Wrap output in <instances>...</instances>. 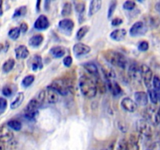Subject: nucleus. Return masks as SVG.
<instances>
[{
	"label": "nucleus",
	"mask_w": 160,
	"mask_h": 150,
	"mask_svg": "<svg viewBox=\"0 0 160 150\" xmlns=\"http://www.w3.org/2000/svg\"><path fill=\"white\" fill-rule=\"evenodd\" d=\"M19 28H20V32H22L23 34H25V33H26L28 30V23H27L26 22H22V23H20V26Z\"/></svg>",
	"instance_id": "nucleus-48"
},
{
	"label": "nucleus",
	"mask_w": 160,
	"mask_h": 150,
	"mask_svg": "<svg viewBox=\"0 0 160 150\" xmlns=\"http://www.w3.org/2000/svg\"><path fill=\"white\" fill-rule=\"evenodd\" d=\"M79 88L81 94L86 98H94L98 92L95 81L86 75H83L80 78Z\"/></svg>",
	"instance_id": "nucleus-1"
},
{
	"label": "nucleus",
	"mask_w": 160,
	"mask_h": 150,
	"mask_svg": "<svg viewBox=\"0 0 160 150\" xmlns=\"http://www.w3.org/2000/svg\"><path fill=\"white\" fill-rule=\"evenodd\" d=\"M6 124L12 131H20L22 128L21 122L18 120H10L7 122Z\"/></svg>",
	"instance_id": "nucleus-30"
},
{
	"label": "nucleus",
	"mask_w": 160,
	"mask_h": 150,
	"mask_svg": "<svg viewBox=\"0 0 160 150\" xmlns=\"http://www.w3.org/2000/svg\"><path fill=\"white\" fill-rule=\"evenodd\" d=\"M102 2L101 0H93V1L91 2L88 9L89 17L95 15L96 12H98L100 10L102 7Z\"/></svg>",
	"instance_id": "nucleus-21"
},
{
	"label": "nucleus",
	"mask_w": 160,
	"mask_h": 150,
	"mask_svg": "<svg viewBox=\"0 0 160 150\" xmlns=\"http://www.w3.org/2000/svg\"><path fill=\"white\" fill-rule=\"evenodd\" d=\"M50 53L55 58H62L66 54V48L62 46H54L50 49Z\"/></svg>",
	"instance_id": "nucleus-28"
},
{
	"label": "nucleus",
	"mask_w": 160,
	"mask_h": 150,
	"mask_svg": "<svg viewBox=\"0 0 160 150\" xmlns=\"http://www.w3.org/2000/svg\"><path fill=\"white\" fill-rule=\"evenodd\" d=\"M95 82L97 88V91H98L102 94L106 92V84H105V83L100 78H97Z\"/></svg>",
	"instance_id": "nucleus-39"
},
{
	"label": "nucleus",
	"mask_w": 160,
	"mask_h": 150,
	"mask_svg": "<svg viewBox=\"0 0 160 150\" xmlns=\"http://www.w3.org/2000/svg\"><path fill=\"white\" fill-rule=\"evenodd\" d=\"M20 33L21 32H20V28L16 27V28H12L9 30V32H8V36H9L12 40L15 41L19 38V37H20Z\"/></svg>",
	"instance_id": "nucleus-33"
},
{
	"label": "nucleus",
	"mask_w": 160,
	"mask_h": 150,
	"mask_svg": "<svg viewBox=\"0 0 160 150\" xmlns=\"http://www.w3.org/2000/svg\"><path fill=\"white\" fill-rule=\"evenodd\" d=\"M34 79H35V78H34V75H28V76L25 77L23 79V81H22V85L24 88H28L29 86H31V84H33V82L34 81Z\"/></svg>",
	"instance_id": "nucleus-35"
},
{
	"label": "nucleus",
	"mask_w": 160,
	"mask_h": 150,
	"mask_svg": "<svg viewBox=\"0 0 160 150\" xmlns=\"http://www.w3.org/2000/svg\"><path fill=\"white\" fill-rule=\"evenodd\" d=\"M62 63L66 67H70L73 63V58L70 56H67L62 59Z\"/></svg>",
	"instance_id": "nucleus-45"
},
{
	"label": "nucleus",
	"mask_w": 160,
	"mask_h": 150,
	"mask_svg": "<svg viewBox=\"0 0 160 150\" xmlns=\"http://www.w3.org/2000/svg\"><path fill=\"white\" fill-rule=\"evenodd\" d=\"M41 3H42V2L41 1H38L37 3H36V8H37L38 12H39V11H40V4Z\"/></svg>",
	"instance_id": "nucleus-51"
},
{
	"label": "nucleus",
	"mask_w": 160,
	"mask_h": 150,
	"mask_svg": "<svg viewBox=\"0 0 160 150\" xmlns=\"http://www.w3.org/2000/svg\"><path fill=\"white\" fill-rule=\"evenodd\" d=\"M143 23L148 28H149L154 29V28H157L158 27H159L160 19L156 16L148 15L144 18Z\"/></svg>",
	"instance_id": "nucleus-15"
},
{
	"label": "nucleus",
	"mask_w": 160,
	"mask_h": 150,
	"mask_svg": "<svg viewBox=\"0 0 160 150\" xmlns=\"http://www.w3.org/2000/svg\"><path fill=\"white\" fill-rule=\"evenodd\" d=\"M103 57L108 62L115 67H119L120 69L126 68L128 61H127L124 55L120 53V52L112 49H108L103 52Z\"/></svg>",
	"instance_id": "nucleus-2"
},
{
	"label": "nucleus",
	"mask_w": 160,
	"mask_h": 150,
	"mask_svg": "<svg viewBox=\"0 0 160 150\" xmlns=\"http://www.w3.org/2000/svg\"><path fill=\"white\" fill-rule=\"evenodd\" d=\"M102 70L106 81H112V79L116 78L115 71L112 68H110L109 66H102Z\"/></svg>",
	"instance_id": "nucleus-27"
},
{
	"label": "nucleus",
	"mask_w": 160,
	"mask_h": 150,
	"mask_svg": "<svg viewBox=\"0 0 160 150\" xmlns=\"http://www.w3.org/2000/svg\"><path fill=\"white\" fill-rule=\"evenodd\" d=\"M145 120L149 122L152 124L155 125V126H157L160 123V120L159 118V116H158L157 110H156V108L154 106H149L145 110Z\"/></svg>",
	"instance_id": "nucleus-9"
},
{
	"label": "nucleus",
	"mask_w": 160,
	"mask_h": 150,
	"mask_svg": "<svg viewBox=\"0 0 160 150\" xmlns=\"http://www.w3.org/2000/svg\"><path fill=\"white\" fill-rule=\"evenodd\" d=\"M138 48L141 52H146L149 48V44L147 41H142V42H139L138 45Z\"/></svg>",
	"instance_id": "nucleus-42"
},
{
	"label": "nucleus",
	"mask_w": 160,
	"mask_h": 150,
	"mask_svg": "<svg viewBox=\"0 0 160 150\" xmlns=\"http://www.w3.org/2000/svg\"><path fill=\"white\" fill-rule=\"evenodd\" d=\"M24 100V94L23 92H19L17 94L16 97L14 98V99L12 100V102L10 104V108L12 109H17L20 105L22 104L23 101Z\"/></svg>",
	"instance_id": "nucleus-25"
},
{
	"label": "nucleus",
	"mask_w": 160,
	"mask_h": 150,
	"mask_svg": "<svg viewBox=\"0 0 160 150\" xmlns=\"http://www.w3.org/2000/svg\"><path fill=\"white\" fill-rule=\"evenodd\" d=\"M89 31V27L88 26H83L77 31L76 34V38L78 40H81L82 39L84 36L87 34V33Z\"/></svg>",
	"instance_id": "nucleus-34"
},
{
	"label": "nucleus",
	"mask_w": 160,
	"mask_h": 150,
	"mask_svg": "<svg viewBox=\"0 0 160 150\" xmlns=\"http://www.w3.org/2000/svg\"><path fill=\"white\" fill-rule=\"evenodd\" d=\"M129 76L134 80H138L139 78H142L140 67H138L135 63L131 64L129 67Z\"/></svg>",
	"instance_id": "nucleus-22"
},
{
	"label": "nucleus",
	"mask_w": 160,
	"mask_h": 150,
	"mask_svg": "<svg viewBox=\"0 0 160 150\" xmlns=\"http://www.w3.org/2000/svg\"><path fill=\"white\" fill-rule=\"evenodd\" d=\"M42 106L38 98H32L29 102L27 104L24 109V116L28 120H32L35 118L36 115L38 112V109Z\"/></svg>",
	"instance_id": "nucleus-6"
},
{
	"label": "nucleus",
	"mask_w": 160,
	"mask_h": 150,
	"mask_svg": "<svg viewBox=\"0 0 160 150\" xmlns=\"http://www.w3.org/2000/svg\"><path fill=\"white\" fill-rule=\"evenodd\" d=\"M136 7V2L134 1H131V0H128L126 1L123 5V8L126 10H132L134 8Z\"/></svg>",
	"instance_id": "nucleus-41"
},
{
	"label": "nucleus",
	"mask_w": 160,
	"mask_h": 150,
	"mask_svg": "<svg viewBox=\"0 0 160 150\" xmlns=\"http://www.w3.org/2000/svg\"><path fill=\"white\" fill-rule=\"evenodd\" d=\"M136 128H137L138 132L142 137L149 138L152 136L153 131L151 123L147 121L145 119H141V120H138L137 123H136Z\"/></svg>",
	"instance_id": "nucleus-5"
},
{
	"label": "nucleus",
	"mask_w": 160,
	"mask_h": 150,
	"mask_svg": "<svg viewBox=\"0 0 160 150\" xmlns=\"http://www.w3.org/2000/svg\"><path fill=\"white\" fill-rule=\"evenodd\" d=\"M7 100L5 98H2V97H0V115L3 113L5 110L6 109V107H7Z\"/></svg>",
	"instance_id": "nucleus-44"
},
{
	"label": "nucleus",
	"mask_w": 160,
	"mask_h": 150,
	"mask_svg": "<svg viewBox=\"0 0 160 150\" xmlns=\"http://www.w3.org/2000/svg\"><path fill=\"white\" fill-rule=\"evenodd\" d=\"M123 23V20H122L120 17H117V18L112 19V21H111V24L113 27H118L120 25H121Z\"/></svg>",
	"instance_id": "nucleus-47"
},
{
	"label": "nucleus",
	"mask_w": 160,
	"mask_h": 150,
	"mask_svg": "<svg viewBox=\"0 0 160 150\" xmlns=\"http://www.w3.org/2000/svg\"><path fill=\"white\" fill-rule=\"evenodd\" d=\"M59 28L66 34H70L74 28V22L70 19H62L58 23Z\"/></svg>",
	"instance_id": "nucleus-11"
},
{
	"label": "nucleus",
	"mask_w": 160,
	"mask_h": 150,
	"mask_svg": "<svg viewBox=\"0 0 160 150\" xmlns=\"http://www.w3.org/2000/svg\"><path fill=\"white\" fill-rule=\"evenodd\" d=\"M152 85L154 88V90L156 92H159L160 91V78L158 76H154L152 79Z\"/></svg>",
	"instance_id": "nucleus-43"
},
{
	"label": "nucleus",
	"mask_w": 160,
	"mask_h": 150,
	"mask_svg": "<svg viewBox=\"0 0 160 150\" xmlns=\"http://www.w3.org/2000/svg\"><path fill=\"white\" fill-rule=\"evenodd\" d=\"M13 92V88L12 87L11 84H6V85H5L4 87L2 88V95L6 97L12 96Z\"/></svg>",
	"instance_id": "nucleus-36"
},
{
	"label": "nucleus",
	"mask_w": 160,
	"mask_h": 150,
	"mask_svg": "<svg viewBox=\"0 0 160 150\" xmlns=\"http://www.w3.org/2000/svg\"><path fill=\"white\" fill-rule=\"evenodd\" d=\"M49 20H48V17L45 15L39 16L37 19H36L35 22L34 23V27L36 30L38 31H45V30L48 29L49 28Z\"/></svg>",
	"instance_id": "nucleus-12"
},
{
	"label": "nucleus",
	"mask_w": 160,
	"mask_h": 150,
	"mask_svg": "<svg viewBox=\"0 0 160 150\" xmlns=\"http://www.w3.org/2000/svg\"><path fill=\"white\" fill-rule=\"evenodd\" d=\"M13 137V132L7 124H2L0 126V142L4 144L8 143L12 140Z\"/></svg>",
	"instance_id": "nucleus-10"
},
{
	"label": "nucleus",
	"mask_w": 160,
	"mask_h": 150,
	"mask_svg": "<svg viewBox=\"0 0 160 150\" xmlns=\"http://www.w3.org/2000/svg\"><path fill=\"white\" fill-rule=\"evenodd\" d=\"M157 95H158V101L160 102V91L157 92Z\"/></svg>",
	"instance_id": "nucleus-55"
},
{
	"label": "nucleus",
	"mask_w": 160,
	"mask_h": 150,
	"mask_svg": "<svg viewBox=\"0 0 160 150\" xmlns=\"http://www.w3.org/2000/svg\"><path fill=\"white\" fill-rule=\"evenodd\" d=\"M30 52L28 47L23 45H18L15 48V56L17 59H24L29 56Z\"/></svg>",
	"instance_id": "nucleus-17"
},
{
	"label": "nucleus",
	"mask_w": 160,
	"mask_h": 150,
	"mask_svg": "<svg viewBox=\"0 0 160 150\" xmlns=\"http://www.w3.org/2000/svg\"><path fill=\"white\" fill-rule=\"evenodd\" d=\"M27 12H28V8L26 6H21L20 7L17 8L15 9L13 12V15H12V19L19 18V17H22L23 16L26 15Z\"/></svg>",
	"instance_id": "nucleus-31"
},
{
	"label": "nucleus",
	"mask_w": 160,
	"mask_h": 150,
	"mask_svg": "<svg viewBox=\"0 0 160 150\" xmlns=\"http://www.w3.org/2000/svg\"><path fill=\"white\" fill-rule=\"evenodd\" d=\"M102 150H111V148H110V147H107V148H102Z\"/></svg>",
	"instance_id": "nucleus-57"
},
{
	"label": "nucleus",
	"mask_w": 160,
	"mask_h": 150,
	"mask_svg": "<svg viewBox=\"0 0 160 150\" xmlns=\"http://www.w3.org/2000/svg\"><path fill=\"white\" fill-rule=\"evenodd\" d=\"M43 67L42 63V59L40 56L36 55L34 56L32 60H31V69L33 71H37L38 70H41Z\"/></svg>",
	"instance_id": "nucleus-24"
},
{
	"label": "nucleus",
	"mask_w": 160,
	"mask_h": 150,
	"mask_svg": "<svg viewBox=\"0 0 160 150\" xmlns=\"http://www.w3.org/2000/svg\"><path fill=\"white\" fill-rule=\"evenodd\" d=\"M107 84L109 90L111 91V92H112L114 96H117V95H120L122 93L121 87L117 82L114 81H107Z\"/></svg>",
	"instance_id": "nucleus-23"
},
{
	"label": "nucleus",
	"mask_w": 160,
	"mask_h": 150,
	"mask_svg": "<svg viewBox=\"0 0 160 150\" xmlns=\"http://www.w3.org/2000/svg\"><path fill=\"white\" fill-rule=\"evenodd\" d=\"M148 96L149 98L150 101H151L152 103L153 104H157L158 102V95H157V92L154 89H148Z\"/></svg>",
	"instance_id": "nucleus-37"
},
{
	"label": "nucleus",
	"mask_w": 160,
	"mask_h": 150,
	"mask_svg": "<svg viewBox=\"0 0 160 150\" xmlns=\"http://www.w3.org/2000/svg\"><path fill=\"white\" fill-rule=\"evenodd\" d=\"M155 7H156V10H157L158 12H160V2H159L156 3V6H155Z\"/></svg>",
	"instance_id": "nucleus-52"
},
{
	"label": "nucleus",
	"mask_w": 160,
	"mask_h": 150,
	"mask_svg": "<svg viewBox=\"0 0 160 150\" xmlns=\"http://www.w3.org/2000/svg\"><path fill=\"white\" fill-rule=\"evenodd\" d=\"M148 31V28L145 26L143 21H137L130 28V35L132 37L142 36L146 34Z\"/></svg>",
	"instance_id": "nucleus-8"
},
{
	"label": "nucleus",
	"mask_w": 160,
	"mask_h": 150,
	"mask_svg": "<svg viewBox=\"0 0 160 150\" xmlns=\"http://www.w3.org/2000/svg\"><path fill=\"white\" fill-rule=\"evenodd\" d=\"M0 150H6V147H5V144L0 142Z\"/></svg>",
	"instance_id": "nucleus-53"
},
{
	"label": "nucleus",
	"mask_w": 160,
	"mask_h": 150,
	"mask_svg": "<svg viewBox=\"0 0 160 150\" xmlns=\"http://www.w3.org/2000/svg\"><path fill=\"white\" fill-rule=\"evenodd\" d=\"M2 50H4V45L2 43H0V52H1Z\"/></svg>",
	"instance_id": "nucleus-54"
},
{
	"label": "nucleus",
	"mask_w": 160,
	"mask_h": 150,
	"mask_svg": "<svg viewBox=\"0 0 160 150\" xmlns=\"http://www.w3.org/2000/svg\"><path fill=\"white\" fill-rule=\"evenodd\" d=\"M119 143H120V150H128V148H127L126 140H121L120 142H119Z\"/></svg>",
	"instance_id": "nucleus-49"
},
{
	"label": "nucleus",
	"mask_w": 160,
	"mask_h": 150,
	"mask_svg": "<svg viewBox=\"0 0 160 150\" xmlns=\"http://www.w3.org/2000/svg\"><path fill=\"white\" fill-rule=\"evenodd\" d=\"M91 52V47L84 43H77L73 47V52L75 56H82L88 54Z\"/></svg>",
	"instance_id": "nucleus-14"
},
{
	"label": "nucleus",
	"mask_w": 160,
	"mask_h": 150,
	"mask_svg": "<svg viewBox=\"0 0 160 150\" xmlns=\"http://www.w3.org/2000/svg\"><path fill=\"white\" fill-rule=\"evenodd\" d=\"M117 6V1H112L111 2L110 4H109V9H108V13H107V17L108 19H110L112 17V16L113 15V12H115L116 8Z\"/></svg>",
	"instance_id": "nucleus-40"
},
{
	"label": "nucleus",
	"mask_w": 160,
	"mask_h": 150,
	"mask_svg": "<svg viewBox=\"0 0 160 150\" xmlns=\"http://www.w3.org/2000/svg\"><path fill=\"white\" fill-rule=\"evenodd\" d=\"M121 106L125 111L129 112H134L137 110L138 105L135 102V101L131 99L129 97H125L121 100Z\"/></svg>",
	"instance_id": "nucleus-13"
},
{
	"label": "nucleus",
	"mask_w": 160,
	"mask_h": 150,
	"mask_svg": "<svg viewBox=\"0 0 160 150\" xmlns=\"http://www.w3.org/2000/svg\"><path fill=\"white\" fill-rule=\"evenodd\" d=\"M44 41V37L42 34H34L33 35L32 37L30 38L29 40V45L31 46L34 47V48H36V47H38L39 45H42V43Z\"/></svg>",
	"instance_id": "nucleus-26"
},
{
	"label": "nucleus",
	"mask_w": 160,
	"mask_h": 150,
	"mask_svg": "<svg viewBox=\"0 0 160 150\" xmlns=\"http://www.w3.org/2000/svg\"><path fill=\"white\" fill-rule=\"evenodd\" d=\"M14 66H15V60L13 59H12V58H9L7 60L5 61L2 69V71L4 73H8L13 69Z\"/></svg>",
	"instance_id": "nucleus-29"
},
{
	"label": "nucleus",
	"mask_w": 160,
	"mask_h": 150,
	"mask_svg": "<svg viewBox=\"0 0 160 150\" xmlns=\"http://www.w3.org/2000/svg\"><path fill=\"white\" fill-rule=\"evenodd\" d=\"M127 35V30L123 29V28H120V29H116L112 31L110 33L109 36L111 38L117 42H120V41L123 40L124 38Z\"/></svg>",
	"instance_id": "nucleus-19"
},
{
	"label": "nucleus",
	"mask_w": 160,
	"mask_h": 150,
	"mask_svg": "<svg viewBox=\"0 0 160 150\" xmlns=\"http://www.w3.org/2000/svg\"><path fill=\"white\" fill-rule=\"evenodd\" d=\"M128 150H140L138 138L134 134H131L128 141H126Z\"/></svg>",
	"instance_id": "nucleus-18"
},
{
	"label": "nucleus",
	"mask_w": 160,
	"mask_h": 150,
	"mask_svg": "<svg viewBox=\"0 0 160 150\" xmlns=\"http://www.w3.org/2000/svg\"><path fill=\"white\" fill-rule=\"evenodd\" d=\"M72 10H73V6L70 2H67L62 6V11H61V15L62 17H68L71 14Z\"/></svg>",
	"instance_id": "nucleus-32"
},
{
	"label": "nucleus",
	"mask_w": 160,
	"mask_h": 150,
	"mask_svg": "<svg viewBox=\"0 0 160 150\" xmlns=\"http://www.w3.org/2000/svg\"><path fill=\"white\" fill-rule=\"evenodd\" d=\"M38 100L41 105L43 103H48V104H55L59 100V94L52 88L50 86L47 87L46 88L43 89L39 93Z\"/></svg>",
	"instance_id": "nucleus-3"
},
{
	"label": "nucleus",
	"mask_w": 160,
	"mask_h": 150,
	"mask_svg": "<svg viewBox=\"0 0 160 150\" xmlns=\"http://www.w3.org/2000/svg\"><path fill=\"white\" fill-rule=\"evenodd\" d=\"M157 113H158V116H159V118L160 120V106H159V108L158 109V110H157Z\"/></svg>",
	"instance_id": "nucleus-56"
},
{
	"label": "nucleus",
	"mask_w": 160,
	"mask_h": 150,
	"mask_svg": "<svg viewBox=\"0 0 160 150\" xmlns=\"http://www.w3.org/2000/svg\"><path fill=\"white\" fill-rule=\"evenodd\" d=\"M2 4L3 2L2 0H0V17L3 15V8H2Z\"/></svg>",
	"instance_id": "nucleus-50"
},
{
	"label": "nucleus",
	"mask_w": 160,
	"mask_h": 150,
	"mask_svg": "<svg viewBox=\"0 0 160 150\" xmlns=\"http://www.w3.org/2000/svg\"><path fill=\"white\" fill-rule=\"evenodd\" d=\"M141 70V77L142 79L143 80V82L145 85L148 88V89L151 88L152 82L153 79V72L152 69L148 67L146 64H142L140 67Z\"/></svg>",
	"instance_id": "nucleus-7"
},
{
	"label": "nucleus",
	"mask_w": 160,
	"mask_h": 150,
	"mask_svg": "<svg viewBox=\"0 0 160 150\" xmlns=\"http://www.w3.org/2000/svg\"><path fill=\"white\" fill-rule=\"evenodd\" d=\"M134 100L137 105L142 106H145L148 103V94L143 91H139L134 93Z\"/></svg>",
	"instance_id": "nucleus-16"
},
{
	"label": "nucleus",
	"mask_w": 160,
	"mask_h": 150,
	"mask_svg": "<svg viewBox=\"0 0 160 150\" xmlns=\"http://www.w3.org/2000/svg\"><path fill=\"white\" fill-rule=\"evenodd\" d=\"M50 87L54 89L58 94L65 96L70 93V89H71V84L67 79L57 78L52 82Z\"/></svg>",
	"instance_id": "nucleus-4"
},
{
	"label": "nucleus",
	"mask_w": 160,
	"mask_h": 150,
	"mask_svg": "<svg viewBox=\"0 0 160 150\" xmlns=\"http://www.w3.org/2000/svg\"><path fill=\"white\" fill-rule=\"evenodd\" d=\"M74 5V9L78 13H83L85 10V3L84 2H73Z\"/></svg>",
	"instance_id": "nucleus-38"
},
{
	"label": "nucleus",
	"mask_w": 160,
	"mask_h": 150,
	"mask_svg": "<svg viewBox=\"0 0 160 150\" xmlns=\"http://www.w3.org/2000/svg\"><path fill=\"white\" fill-rule=\"evenodd\" d=\"M145 150H160V142H155L148 146Z\"/></svg>",
	"instance_id": "nucleus-46"
},
{
	"label": "nucleus",
	"mask_w": 160,
	"mask_h": 150,
	"mask_svg": "<svg viewBox=\"0 0 160 150\" xmlns=\"http://www.w3.org/2000/svg\"><path fill=\"white\" fill-rule=\"evenodd\" d=\"M84 68L88 71L89 74L92 75L93 77L98 78L99 76V72H98V68L95 63L92 62H88L83 65Z\"/></svg>",
	"instance_id": "nucleus-20"
}]
</instances>
